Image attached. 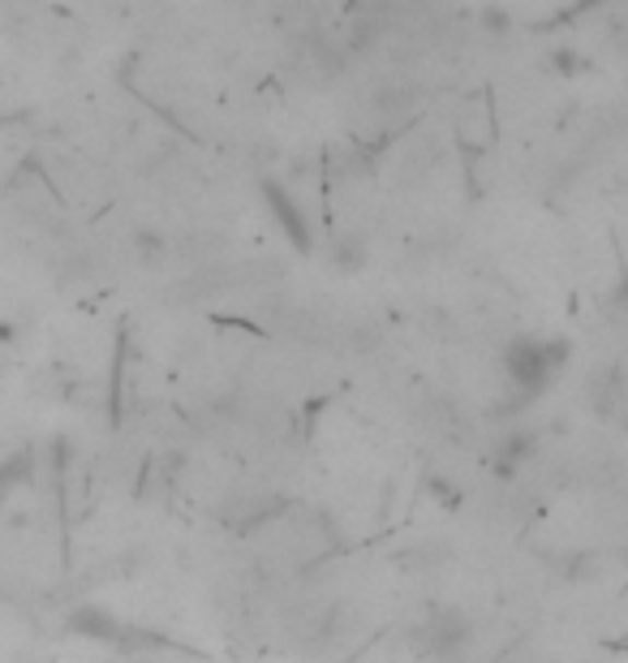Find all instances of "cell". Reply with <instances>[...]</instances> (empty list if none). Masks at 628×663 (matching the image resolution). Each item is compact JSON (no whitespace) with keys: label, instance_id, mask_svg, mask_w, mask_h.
Wrapping results in <instances>:
<instances>
[{"label":"cell","instance_id":"cell-1","mask_svg":"<svg viewBox=\"0 0 628 663\" xmlns=\"http://www.w3.org/2000/svg\"><path fill=\"white\" fill-rule=\"evenodd\" d=\"M564 363H568V341H559V336H517V341L503 350L508 383H512L521 396H538Z\"/></svg>","mask_w":628,"mask_h":663},{"label":"cell","instance_id":"cell-4","mask_svg":"<svg viewBox=\"0 0 628 663\" xmlns=\"http://www.w3.org/2000/svg\"><path fill=\"white\" fill-rule=\"evenodd\" d=\"M530 448H534L530 436H508V440L499 443V452H495V470L499 474H517V465L530 457Z\"/></svg>","mask_w":628,"mask_h":663},{"label":"cell","instance_id":"cell-5","mask_svg":"<svg viewBox=\"0 0 628 663\" xmlns=\"http://www.w3.org/2000/svg\"><path fill=\"white\" fill-rule=\"evenodd\" d=\"M366 259H370V250H366V241H362L357 233H345V237L336 241V268H341V272H357Z\"/></svg>","mask_w":628,"mask_h":663},{"label":"cell","instance_id":"cell-6","mask_svg":"<svg viewBox=\"0 0 628 663\" xmlns=\"http://www.w3.org/2000/svg\"><path fill=\"white\" fill-rule=\"evenodd\" d=\"M134 250H139V259H159L168 246H164V237H159V233L139 228V233H134Z\"/></svg>","mask_w":628,"mask_h":663},{"label":"cell","instance_id":"cell-2","mask_svg":"<svg viewBox=\"0 0 628 663\" xmlns=\"http://www.w3.org/2000/svg\"><path fill=\"white\" fill-rule=\"evenodd\" d=\"M470 634H474L470 616H465V612H457V607H448V612H439L435 620H426L418 647H422V655H426V660H457V655L465 651Z\"/></svg>","mask_w":628,"mask_h":663},{"label":"cell","instance_id":"cell-3","mask_svg":"<svg viewBox=\"0 0 628 663\" xmlns=\"http://www.w3.org/2000/svg\"><path fill=\"white\" fill-rule=\"evenodd\" d=\"M268 203H272V212H276L280 221L288 224V233L297 237V246H310V228H306V221H297V216H293V208H297V203H293L280 186H268Z\"/></svg>","mask_w":628,"mask_h":663}]
</instances>
